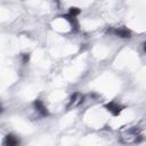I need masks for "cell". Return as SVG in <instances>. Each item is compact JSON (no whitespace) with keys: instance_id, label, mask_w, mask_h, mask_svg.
I'll use <instances>...</instances> for the list:
<instances>
[{"instance_id":"6da1fadb","label":"cell","mask_w":146,"mask_h":146,"mask_svg":"<svg viewBox=\"0 0 146 146\" xmlns=\"http://www.w3.org/2000/svg\"><path fill=\"white\" fill-rule=\"evenodd\" d=\"M139 135H138V131L136 129H130L125 132L122 133L121 136V141L125 143V144H130V143H136L139 140Z\"/></svg>"},{"instance_id":"52a82bcc","label":"cell","mask_w":146,"mask_h":146,"mask_svg":"<svg viewBox=\"0 0 146 146\" xmlns=\"http://www.w3.org/2000/svg\"><path fill=\"white\" fill-rule=\"evenodd\" d=\"M80 13V10H79V8H76V7H72L71 9H70V13H68V15H71V16H75L76 17V15Z\"/></svg>"},{"instance_id":"3957f363","label":"cell","mask_w":146,"mask_h":146,"mask_svg":"<svg viewBox=\"0 0 146 146\" xmlns=\"http://www.w3.org/2000/svg\"><path fill=\"white\" fill-rule=\"evenodd\" d=\"M19 140L14 135H7L3 139V146H18Z\"/></svg>"},{"instance_id":"277c9868","label":"cell","mask_w":146,"mask_h":146,"mask_svg":"<svg viewBox=\"0 0 146 146\" xmlns=\"http://www.w3.org/2000/svg\"><path fill=\"white\" fill-rule=\"evenodd\" d=\"M34 107H35V110H36V112L38 113H40L42 116H47L49 113H48V111H47V107L43 105V103L41 102V100H39V99H36L35 102H34Z\"/></svg>"},{"instance_id":"8992f818","label":"cell","mask_w":146,"mask_h":146,"mask_svg":"<svg viewBox=\"0 0 146 146\" xmlns=\"http://www.w3.org/2000/svg\"><path fill=\"white\" fill-rule=\"evenodd\" d=\"M114 33L117 35V36H121V38H130V31L125 27H119L114 31Z\"/></svg>"},{"instance_id":"9c48e42d","label":"cell","mask_w":146,"mask_h":146,"mask_svg":"<svg viewBox=\"0 0 146 146\" xmlns=\"http://www.w3.org/2000/svg\"><path fill=\"white\" fill-rule=\"evenodd\" d=\"M144 49H145V51H146V42H145V44H144Z\"/></svg>"},{"instance_id":"7a4b0ae2","label":"cell","mask_w":146,"mask_h":146,"mask_svg":"<svg viewBox=\"0 0 146 146\" xmlns=\"http://www.w3.org/2000/svg\"><path fill=\"white\" fill-rule=\"evenodd\" d=\"M105 108H106L108 112H111L113 115H119V114L121 113V111H122V106L119 105V104L115 103V102H111V103L106 104V105H105Z\"/></svg>"},{"instance_id":"ba28073f","label":"cell","mask_w":146,"mask_h":146,"mask_svg":"<svg viewBox=\"0 0 146 146\" xmlns=\"http://www.w3.org/2000/svg\"><path fill=\"white\" fill-rule=\"evenodd\" d=\"M30 59V55L29 54H23V62L24 63H27Z\"/></svg>"},{"instance_id":"5b68a950","label":"cell","mask_w":146,"mask_h":146,"mask_svg":"<svg viewBox=\"0 0 146 146\" xmlns=\"http://www.w3.org/2000/svg\"><path fill=\"white\" fill-rule=\"evenodd\" d=\"M82 99H83V96L82 95H80V94H74L73 96H72V98H71V100H70V105L68 106H78V105H80L81 103H82Z\"/></svg>"}]
</instances>
